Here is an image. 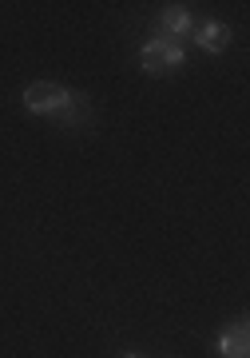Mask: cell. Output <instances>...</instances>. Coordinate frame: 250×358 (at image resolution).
<instances>
[{"label": "cell", "instance_id": "1", "mask_svg": "<svg viewBox=\"0 0 250 358\" xmlns=\"http://www.w3.org/2000/svg\"><path fill=\"white\" fill-rule=\"evenodd\" d=\"M80 103V92H68L64 84H52V80H36L24 88V108L32 115H52V120H64Z\"/></svg>", "mask_w": 250, "mask_h": 358}, {"label": "cell", "instance_id": "2", "mask_svg": "<svg viewBox=\"0 0 250 358\" xmlns=\"http://www.w3.org/2000/svg\"><path fill=\"white\" fill-rule=\"evenodd\" d=\"M187 64V52H183V44H175V40H159L151 36L143 48H139V68L147 72V76H167V72H175V68Z\"/></svg>", "mask_w": 250, "mask_h": 358}, {"label": "cell", "instance_id": "3", "mask_svg": "<svg viewBox=\"0 0 250 358\" xmlns=\"http://www.w3.org/2000/svg\"><path fill=\"white\" fill-rule=\"evenodd\" d=\"M155 28H159V40H187L195 32V16L183 8V4H167L159 16H155Z\"/></svg>", "mask_w": 250, "mask_h": 358}, {"label": "cell", "instance_id": "4", "mask_svg": "<svg viewBox=\"0 0 250 358\" xmlns=\"http://www.w3.org/2000/svg\"><path fill=\"white\" fill-rule=\"evenodd\" d=\"M219 358H250V331L247 322L238 319L230 322V327H223V334H219Z\"/></svg>", "mask_w": 250, "mask_h": 358}, {"label": "cell", "instance_id": "5", "mask_svg": "<svg viewBox=\"0 0 250 358\" xmlns=\"http://www.w3.org/2000/svg\"><path fill=\"white\" fill-rule=\"evenodd\" d=\"M191 36H195V44H199L203 52H211V56L230 48V24H223V20H203Z\"/></svg>", "mask_w": 250, "mask_h": 358}, {"label": "cell", "instance_id": "6", "mask_svg": "<svg viewBox=\"0 0 250 358\" xmlns=\"http://www.w3.org/2000/svg\"><path fill=\"white\" fill-rule=\"evenodd\" d=\"M119 358H143V355H131V350H127V355H119Z\"/></svg>", "mask_w": 250, "mask_h": 358}]
</instances>
